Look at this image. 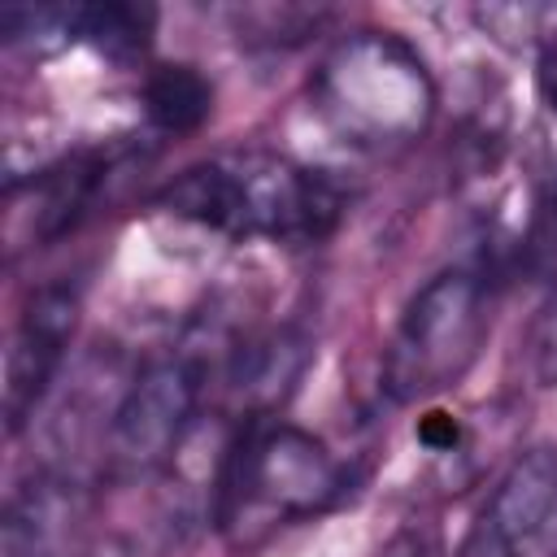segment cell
I'll list each match as a JSON object with an SVG mask.
<instances>
[{"label":"cell","instance_id":"obj_12","mask_svg":"<svg viewBox=\"0 0 557 557\" xmlns=\"http://www.w3.org/2000/svg\"><path fill=\"white\" fill-rule=\"evenodd\" d=\"M157 9L135 0H104V4H78V44H91L100 57L126 65L139 61L152 44Z\"/></svg>","mask_w":557,"mask_h":557},{"label":"cell","instance_id":"obj_6","mask_svg":"<svg viewBox=\"0 0 557 557\" xmlns=\"http://www.w3.org/2000/svg\"><path fill=\"white\" fill-rule=\"evenodd\" d=\"M461 557H557V448H527L505 470Z\"/></svg>","mask_w":557,"mask_h":557},{"label":"cell","instance_id":"obj_13","mask_svg":"<svg viewBox=\"0 0 557 557\" xmlns=\"http://www.w3.org/2000/svg\"><path fill=\"white\" fill-rule=\"evenodd\" d=\"M4 44L48 57L78 39V4H13L0 13Z\"/></svg>","mask_w":557,"mask_h":557},{"label":"cell","instance_id":"obj_8","mask_svg":"<svg viewBox=\"0 0 557 557\" xmlns=\"http://www.w3.org/2000/svg\"><path fill=\"white\" fill-rule=\"evenodd\" d=\"M309 357H313L309 335L292 326H274L239 339L226 361V387L244 409V418H270L305 379Z\"/></svg>","mask_w":557,"mask_h":557},{"label":"cell","instance_id":"obj_11","mask_svg":"<svg viewBox=\"0 0 557 557\" xmlns=\"http://www.w3.org/2000/svg\"><path fill=\"white\" fill-rule=\"evenodd\" d=\"M144 113L157 131L165 135H191L209 122L213 113V83L187 65V61H165L144 74Z\"/></svg>","mask_w":557,"mask_h":557},{"label":"cell","instance_id":"obj_4","mask_svg":"<svg viewBox=\"0 0 557 557\" xmlns=\"http://www.w3.org/2000/svg\"><path fill=\"white\" fill-rule=\"evenodd\" d=\"M487 326H492L487 278L466 265L440 270L409 296L383 348V392L396 405L444 392L474 366Z\"/></svg>","mask_w":557,"mask_h":557},{"label":"cell","instance_id":"obj_7","mask_svg":"<svg viewBox=\"0 0 557 557\" xmlns=\"http://www.w3.org/2000/svg\"><path fill=\"white\" fill-rule=\"evenodd\" d=\"M74 322H78V296L70 287H39L26 300L4 352V431L9 435H22V426L35 418L48 383L65 361Z\"/></svg>","mask_w":557,"mask_h":557},{"label":"cell","instance_id":"obj_9","mask_svg":"<svg viewBox=\"0 0 557 557\" xmlns=\"http://www.w3.org/2000/svg\"><path fill=\"white\" fill-rule=\"evenodd\" d=\"M0 557H87L78 540L74 487L61 479H30L4 505Z\"/></svg>","mask_w":557,"mask_h":557},{"label":"cell","instance_id":"obj_15","mask_svg":"<svg viewBox=\"0 0 557 557\" xmlns=\"http://www.w3.org/2000/svg\"><path fill=\"white\" fill-rule=\"evenodd\" d=\"M522 357H527V374L535 379V387H557V292L527 322Z\"/></svg>","mask_w":557,"mask_h":557},{"label":"cell","instance_id":"obj_5","mask_svg":"<svg viewBox=\"0 0 557 557\" xmlns=\"http://www.w3.org/2000/svg\"><path fill=\"white\" fill-rule=\"evenodd\" d=\"M205 396V361L196 352H170L126 383L109 413V457L117 470L144 474L170 461L196 422Z\"/></svg>","mask_w":557,"mask_h":557},{"label":"cell","instance_id":"obj_17","mask_svg":"<svg viewBox=\"0 0 557 557\" xmlns=\"http://www.w3.org/2000/svg\"><path fill=\"white\" fill-rule=\"evenodd\" d=\"M535 96L548 113H557V35L535 57Z\"/></svg>","mask_w":557,"mask_h":557},{"label":"cell","instance_id":"obj_14","mask_svg":"<svg viewBox=\"0 0 557 557\" xmlns=\"http://www.w3.org/2000/svg\"><path fill=\"white\" fill-rule=\"evenodd\" d=\"M474 22L513 48H531V44L544 48L557 35L553 4H487V9H474Z\"/></svg>","mask_w":557,"mask_h":557},{"label":"cell","instance_id":"obj_16","mask_svg":"<svg viewBox=\"0 0 557 557\" xmlns=\"http://www.w3.org/2000/svg\"><path fill=\"white\" fill-rule=\"evenodd\" d=\"M461 418L457 413H448V409H426L422 418H418V440L431 448V453H453L457 444H461Z\"/></svg>","mask_w":557,"mask_h":557},{"label":"cell","instance_id":"obj_10","mask_svg":"<svg viewBox=\"0 0 557 557\" xmlns=\"http://www.w3.org/2000/svg\"><path fill=\"white\" fill-rule=\"evenodd\" d=\"M109 170H113L109 152H74L61 165L44 170L30 183V196H35V226H30V235L35 239H57V235L74 231L87 218V209L96 205Z\"/></svg>","mask_w":557,"mask_h":557},{"label":"cell","instance_id":"obj_3","mask_svg":"<svg viewBox=\"0 0 557 557\" xmlns=\"http://www.w3.org/2000/svg\"><path fill=\"white\" fill-rule=\"evenodd\" d=\"M318 117L352 148L396 152L426 135L435 117V78L418 48L396 30H352L313 70Z\"/></svg>","mask_w":557,"mask_h":557},{"label":"cell","instance_id":"obj_1","mask_svg":"<svg viewBox=\"0 0 557 557\" xmlns=\"http://www.w3.org/2000/svg\"><path fill=\"white\" fill-rule=\"evenodd\" d=\"M157 205L226 239H270L292 248L322 244L344 218V191L322 170L265 148L187 165L157 191Z\"/></svg>","mask_w":557,"mask_h":557},{"label":"cell","instance_id":"obj_2","mask_svg":"<svg viewBox=\"0 0 557 557\" xmlns=\"http://www.w3.org/2000/svg\"><path fill=\"white\" fill-rule=\"evenodd\" d=\"M348 496V466L305 426L244 418L213 496V522L231 548H257L278 527L331 513Z\"/></svg>","mask_w":557,"mask_h":557}]
</instances>
